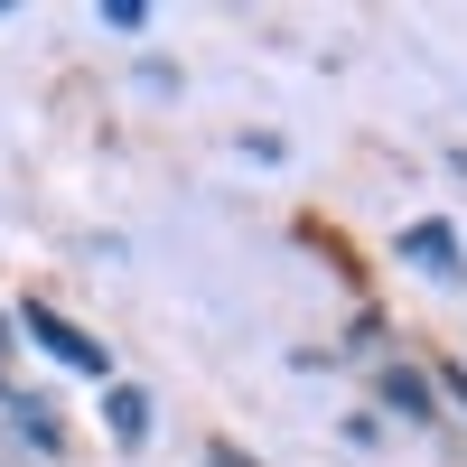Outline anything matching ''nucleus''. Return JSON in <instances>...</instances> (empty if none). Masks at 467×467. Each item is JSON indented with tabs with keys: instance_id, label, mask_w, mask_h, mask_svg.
Segmentation results:
<instances>
[{
	"instance_id": "7ed1b4c3",
	"label": "nucleus",
	"mask_w": 467,
	"mask_h": 467,
	"mask_svg": "<svg viewBox=\"0 0 467 467\" xmlns=\"http://www.w3.org/2000/svg\"><path fill=\"white\" fill-rule=\"evenodd\" d=\"M103 420H112L122 449H140L150 440V393H140V383H103Z\"/></svg>"
},
{
	"instance_id": "39448f33",
	"label": "nucleus",
	"mask_w": 467,
	"mask_h": 467,
	"mask_svg": "<svg viewBox=\"0 0 467 467\" xmlns=\"http://www.w3.org/2000/svg\"><path fill=\"white\" fill-rule=\"evenodd\" d=\"M383 402H393L402 420H431V383H420L411 365H393V374H383Z\"/></svg>"
},
{
	"instance_id": "20e7f679",
	"label": "nucleus",
	"mask_w": 467,
	"mask_h": 467,
	"mask_svg": "<svg viewBox=\"0 0 467 467\" xmlns=\"http://www.w3.org/2000/svg\"><path fill=\"white\" fill-rule=\"evenodd\" d=\"M0 411H10V420H19V431L37 440V458H57V420H47V411H37V402L19 393V383H0Z\"/></svg>"
},
{
	"instance_id": "0eeeda50",
	"label": "nucleus",
	"mask_w": 467,
	"mask_h": 467,
	"mask_svg": "<svg viewBox=\"0 0 467 467\" xmlns=\"http://www.w3.org/2000/svg\"><path fill=\"white\" fill-rule=\"evenodd\" d=\"M0 337H10V327H0Z\"/></svg>"
},
{
	"instance_id": "f03ea898",
	"label": "nucleus",
	"mask_w": 467,
	"mask_h": 467,
	"mask_svg": "<svg viewBox=\"0 0 467 467\" xmlns=\"http://www.w3.org/2000/svg\"><path fill=\"white\" fill-rule=\"evenodd\" d=\"M402 262H411V271H431V281H449V290L467 281V253H458V234H449L440 215H431V224H411V234H402Z\"/></svg>"
},
{
	"instance_id": "423d86ee",
	"label": "nucleus",
	"mask_w": 467,
	"mask_h": 467,
	"mask_svg": "<svg viewBox=\"0 0 467 467\" xmlns=\"http://www.w3.org/2000/svg\"><path fill=\"white\" fill-rule=\"evenodd\" d=\"M103 19L122 28V37H140V28H150V0H103Z\"/></svg>"
},
{
	"instance_id": "f257e3e1",
	"label": "nucleus",
	"mask_w": 467,
	"mask_h": 467,
	"mask_svg": "<svg viewBox=\"0 0 467 467\" xmlns=\"http://www.w3.org/2000/svg\"><path fill=\"white\" fill-rule=\"evenodd\" d=\"M19 327H28L37 346H47V356H57V365H75V374H94V383H112V356H103V346H94L85 327H66V318H57V308H19Z\"/></svg>"
}]
</instances>
